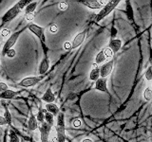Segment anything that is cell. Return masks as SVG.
Returning a JSON list of instances; mask_svg holds the SVG:
<instances>
[{"label":"cell","mask_w":152,"mask_h":142,"mask_svg":"<svg viewBox=\"0 0 152 142\" xmlns=\"http://www.w3.org/2000/svg\"><path fill=\"white\" fill-rule=\"evenodd\" d=\"M8 85L5 83H0V93L5 92L6 90H8Z\"/></svg>","instance_id":"obj_34"},{"label":"cell","mask_w":152,"mask_h":142,"mask_svg":"<svg viewBox=\"0 0 152 142\" xmlns=\"http://www.w3.org/2000/svg\"><path fill=\"white\" fill-rule=\"evenodd\" d=\"M57 132V142H66V129L56 127Z\"/></svg>","instance_id":"obj_19"},{"label":"cell","mask_w":152,"mask_h":142,"mask_svg":"<svg viewBox=\"0 0 152 142\" xmlns=\"http://www.w3.org/2000/svg\"><path fill=\"white\" fill-rule=\"evenodd\" d=\"M28 128L30 129L31 131H35L37 128H38V121L36 120V117L33 115L31 113V117L28 118Z\"/></svg>","instance_id":"obj_14"},{"label":"cell","mask_w":152,"mask_h":142,"mask_svg":"<svg viewBox=\"0 0 152 142\" xmlns=\"http://www.w3.org/2000/svg\"><path fill=\"white\" fill-rule=\"evenodd\" d=\"M10 34H11V30H8V28H4V30H2V31H1V36L4 38L10 36Z\"/></svg>","instance_id":"obj_32"},{"label":"cell","mask_w":152,"mask_h":142,"mask_svg":"<svg viewBox=\"0 0 152 142\" xmlns=\"http://www.w3.org/2000/svg\"><path fill=\"white\" fill-rule=\"evenodd\" d=\"M50 31L52 33H56L58 31V26H57L56 24H51L50 26Z\"/></svg>","instance_id":"obj_31"},{"label":"cell","mask_w":152,"mask_h":142,"mask_svg":"<svg viewBox=\"0 0 152 142\" xmlns=\"http://www.w3.org/2000/svg\"><path fill=\"white\" fill-rule=\"evenodd\" d=\"M42 99L47 103H52L55 101V95L52 92L50 87H49L46 90V92L44 93V95H43V97H42Z\"/></svg>","instance_id":"obj_12"},{"label":"cell","mask_w":152,"mask_h":142,"mask_svg":"<svg viewBox=\"0 0 152 142\" xmlns=\"http://www.w3.org/2000/svg\"><path fill=\"white\" fill-rule=\"evenodd\" d=\"M113 64H114V60H110L107 62V63H104L100 67V78L106 79L108 75H110L113 69Z\"/></svg>","instance_id":"obj_7"},{"label":"cell","mask_w":152,"mask_h":142,"mask_svg":"<svg viewBox=\"0 0 152 142\" xmlns=\"http://www.w3.org/2000/svg\"><path fill=\"white\" fill-rule=\"evenodd\" d=\"M100 78V67L96 66V67H93L89 73V80H93V82H96V80Z\"/></svg>","instance_id":"obj_18"},{"label":"cell","mask_w":152,"mask_h":142,"mask_svg":"<svg viewBox=\"0 0 152 142\" xmlns=\"http://www.w3.org/2000/svg\"><path fill=\"white\" fill-rule=\"evenodd\" d=\"M20 12H21V9L18 8L17 4H15L14 6H12L11 9H9L8 11L5 12V14L2 16V21L3 22L12 21V19H14L19 13H20Z\"/></svg>","instance_id":"obj_5"},{"label":"cell","mask_w":152,"mask_h":142,"mask_svg":"<svg viewBox=\"0 0 152 142\" xmlns=\"http://www.w3.org/2000/svg\"><path fill=\"white\" fill-rule=\"evenodd\" d=\"M10 142H20V138L14 131L10 132Z\"/></svg>","instance_id":"obj_25"},{"label":"cell","mask_w":152,"mask_h":142,"mask_svg":"<svg viewBox=\"0 0 152 142\" xmlns=\"http://www.w3.org/2000/svg\"><path fill=\"white\" fill-rule=\"evenodd\" d=\"M122 46V41L120 39H113L109 43V49H110L114 53H117V52L120 50Z\"/></svg>","instance_id":"obj_13"},{"label":"cell","mask_w":152,"mask_h":142,"mask_svg":"<svg viewBox=\"0 0 152 142\" xmlns=\"http://www.w3.org/2000/svg\"><path fill=\"white\" fill-rule=\"evenodd\" d=\"M43 76H34V77H27L24 78L21 82H19V85L22 87H31L34 86L37 83H39L43 80Z\"/></svg>","instance_id":"obj_4"},{"label":"cell","mask_w":152,"mask_h":142,"mask_svg":"<svg viewBox=\"0 0 152 142\" xmlns=\"http://www.w3.org/2000/svg\"><path fill=\"white\" fill-rule=\"evenodd\" d=\"M144 98L146 101H150L152 99V90L150 88H146L144 92Z\"/></svg>","instance_id":"obj_26"},{"label":"cell","mask_w":152,"mask_h":142,"mask_svg":"<svg viewBox=\"0 0 152 142\" xmlns=\"http://www.w3.org/2000/svg\"><path fill=\"white\" fill-rule=\"evenodd\" d=\"M36 7H37V2H36V1H32V2H31V3L28 4V6L25 8V12H26V15H27V14H31V13H33V12L35 11Z\"/></svg>","instance_id":"obj_20"},{"label":"cell","mask_w":152,"mask_h":142,"mask_svg":"<svg viewBox=\"0 0 152 142\" xmlns=\"http://www.w3.org/2000/svg\"><path fill=\"white\" fill-rule=\"evenodd\" d=\"M151 142H152V137H151Z\"/></svg>","instance_id":"obj_41"},{"label":"cell","mask_w":152,"mask_h":142,"mask_svg":"<svg viewBox=\"0 0 152 142\" xmlns=\"http://www.w3.org/2000/svg\"><path fill=\"white\" fill-rule=\"evenodd\" d=\"M86 35H87V30H83L76 34V36L73 38L72 42H71V49H75L79 47L81 45L83 44L85 39H86Z\"/></svg>","instance_id":"obj_8"},{"label":"cell","mask_w":152,"mask_h":142,"mask_svg":"<svg viewBox=\"0 0 152 142\" xmlns=\"http://www.w3.org/2000/svg\"><path fill=\"white\" fill-rule=\"evenodd\" d=\"M15 55H16V52H15V50L12 49L8 50V52L6 53V56L8 57V58H10V59H12V58H13V57H15Z\"/></svg>","instance_id":"obj_30"},{"label":"cell","mask_w":152,"mask_h":142,"mask_svg":"<svg viewBox=\"0 0 152 142\" xmlns=\"http://www.w3.org/2000/svg\"><path fill=\"white\" fill-rule=\"evenodd\" d=\"M33 19H34V13L27 14V15H26V20L27 21H32Z\"/></svg>","instance_id":"obj_37"},{"label":"cell","mask_w":152,"mask_h":142,"mask_svg":"<svg viewBox=\"0 0 152 142\" xmlns=\"http://www.w3.org/2000/svg\"><path fill=\"white\" fill-rule=\"evenodd\" d=\"M47 142H53V141H50V140H49V141H47Z\"/></svg>","instance_id":"obj_40"},{"label":"cell","mask_w":152,"mask_h":142,"mask_svg":"<svg viewBox=\"0 0 152 142\" xmlns=\"http://www.w3.org/2000/svg\"><path fill=\"white\" fill-rule=\"evenodd\" d=\"M104 56H106V58H110V57L113 56V52L109 47H107V49H104Z\"/></svg>","instance_id":"obj_29"},{"label":"cell","mask_w":152,"mask_h":142,"mask_svg":"<svg viewBox=\"0 0 152 142\" xmlns=\"http://www.w3.org/2000/svg\"><path fill=\"white\" fill-rule=\"evenodd\" d=\"M28 28L30 30L32 33H34V34L39 38V40L41 41L42 45L45 44L46 42V37H45V31H44V28L42 27L36 25L34 23H30L28 24Z\"/></svg>","instance_id":"obj_3"},{"label":"cell","mask_w":152,"mask_h":142,"mask_svg":"<svg viewBox=\"0 0 152 142\" xmlns=\"http://www.w3.org/2000/svg\"><path fill=\"white\" fill-rule=\"evenodd\" d=\"M45 112H46V110L39 109V111H38L37 115H36V120L38 122H40V123L45 122Z\"/></svg>","instance_id":"obj_24"},{"label":"cell","mask_w":152,"mask_h":142,"mask_svg":"<svg viewBox=\"0 0 152 142\" xmlns=\"http://www.w3.org/2000/svg\"><path fill=\"white\" fill-rule=\"evenodd\" d=\"M45 109L47 112H49L51 115H53V117L57 116L59 114V108L54 103H47L45 105Z\"/></svg>","instance_id":"obj_15"},{"label":"cell","mask_w":152,"mask_h":142,"mask_svg":"<svg viewBox=\"0 0 152 142\" xmlns=\"http://www.w3.org/2000/svg\"><path fill=\"white\" fill-rule=\"evenodd\" d=\"M120 2H121L120 0H112V1L107 2V4L101 9V11H100L99 13L96 15V18H95V19H96V21L99 22V21H101L102 19H104L106 16H107L108 14L118 6Z\"/></svg>","instance_id":"obj_1"},{"label":"cell","mask_w":152,"mask_h":142,"mask_svg":"<svg viewBox=\"0 0 152 142\" xmlns=\"http://www.w3.org/2000/svg\"><path fill=\"white\" fill-rule=\"evenodd\" d=\"M31 2V1H30V0H20V1H18L16 4H17L18 8L22 11V9H23L24 8H26Z\"/></svg>","instance_id":"obj_27"},{"label":"cell","mask_w":152,"mask_h":142,"mask_svg":"<svg viewBox=\"0 0 152 142\" xmlns=\"http://www.w3.org/2000/svg\"><path fill=\"white\" fill-rule=\"evenodd\" d=\"M82 142H93V140L90 138H85L84 140H82Z\"/></svg>","instance_id":"obj_39"},{"label":"cell","mask_w":152,"mask_h":142,"mask_svg":"<svg viewBox=\"0 0 152 142\" xmlns=\"http://www.w3.org/2000/svg\"><path fill=\"white\" fill-rule=\"evenodd\" d=\"M145 76V79L147 80H152V67H151V66H149V67L146 69Z\"/></svg>","instance_id":"obj_28"},{"label":"cell","mask_w":152,"mask_h":142,"mask_svg":"<svg viewBox=\"0 0 152 142\" xmlns=\"http://www.w3.org/2000/svg\"><path fill=\"white\" fill-rule=\"evenodd\" d=\"M0 41H1V38H0Z\"/></svg>","instance_id":"obj_42"},{"label":"cell","mask_w":152,"mask_h":142,"mask_svg":"<svg viewBox=\"0 0 152 142\" xmlns=\"http://www.w3.org/2000/svg\"><path fill=\"white\" fill-rule=\"evenodd\" d=\"M151 67H152V66H151Z\"/></svg>","instance_id":"obj_44"},{"label":"cell","mask_w":152,"mask_h":142,"mask_svg":"<svg viewBox=\"0 0 152 142\" xmlns=\"http://www.w3.org/2000/svg\"><path fill=\"white\" fill-rule=\"evenodd\" d=\"M104 60H106V56H104V49L99 51L98 54L96 55V57H95V64H100L104 62Z\"/></svg>","instance_id":"obj_21"},{"label":"cell","mask_w":152,"mask_h":142,"mask_svg":"<svg viewBox=\"0 0 152 142\" xmlns=\"http://www.w3.org/2000/svg\"><path fill=\"white\" fill-rule=\"evenodd\" d=\"M50 62L48 56H45V58H43V60L41 61V63L39 64V68H38V73H39L41 76L44 75L48 70L50 68Z\"/></svg>","instance_id":"obj_10"},{"label":"cell","mask_w":152,"mask_h":142,"mask_svg":"<svg viewBox=\"0 0 152 142\" xmlns=\"http://www.w3.org/2000/svg\"><path fill=\"white\" fill-rule=\"evenodd\" d=\"M56 127H57V128H61V129H66V122H65V116H64V113L59 112V114L57 115Z\"/></svg>","instance_id":"obj_17"},{"label":"cell","mask_w":152,"mask_h":142,"mask_svg":"<svg viewBox=\"0 0 152 142\" xmlns=\"http://www.w3.org/2000/svg\"><path fill=\"white\" fill-rule=\"evenodd\" d=\"M69 8V5L68 3H66V2H61L59 4V9H61V11H66V9H68Z\"/></svg>","instance_id":"obj_33"},{"label":"cell","mask_w":152,"mask_h":142,"mask_svg":"<svg viewBox=\"0 0 152 142\" xmlns=\"http://www.w3.org/2000/svg\"><path fill=\"white\" fill-rule=\"evenodd\" d=\"M18 92H15V91H12V90H6L5 92H2L0 93V99H13L17 96Z\"/></svg>","instance_id":"obj_16"},{"label":"cell","mask_w":152,"mask_h":142,"mask_svg":"<svg viewBox=\"0 0 152 142\" xmlns=\"http://www.w3.org/2000/svg\"><path fill=\"white\" fill-rule=\"evenodd\" d=\"M84 6L88 7L89 9H102L104 5V3H107L106 1H101V0H84V1H81Z\"/></svg>","instance_id":"obj_9"},{"label":"cell","mask_w":152,"mask_h":142,"mask_svg":"<svg viewBox=\"0 0 152 142\" xmlns=\"http://www.w3.org/2000/svg\"><path fill=\"white\" fill-rule=\"evenodd\" d=\"M4 120L5 121H6V124L11 126L12 125V115L11 113H10V111L8 110V109H5V112H4Z\"/></svg>","instance_id":"obj_23"},{"label":"cell","mask_w":152,"mask_h":142,"mask_svg":"<svg viewBox=\"0 0 152 142\" xmlns=\"http://www.w3.org/2000/svg\"><path fill=\"white\" fill-rule=\"evenodd\" d=\"M95 89L99 90L101 92H106L108 93L107 86V79L104 78H99L96 83H95Z\"/></svg>","instance_id":"obj_11"},{"label":"cell","mask_w":152,"mask_h":142,"mask_svg":"<svg viewBox=\"0 0 152 142\" xmlns=\"http://www.w3.org/2000/svg\"><path fill=\"white\" fill-rule=\"evenodd\" d=\"M151 26H152V24H151Z\"/></svg>","instance_id":"obj_43"},{"label":"cell","mask_w":152,"mask_h":142,"mask_svg":"<svg viewBox=\"0 0 152 142\" xmlns=\"http://www.w3.org/2000/svg\"><path fill=\"white\" fill-rule=\"evenodd\" d=\"M63 46H64V49L69 50V49H71V43L70 42H66Z\"/></svg>","instance_id":"obj_36"},{"label":"cell","mask_w":152,"mask_h":142,"mask_svg":"<svg viewBox=\"0 0 152 142\" xmlns=\"http://www.w3.org/2000/svg\"><path fill=\"white\" fill-rule=\"evenodd\" d=\"M45 122H47L48 124L52 126L54 124V117L53 115H51L49 112H45Z\"/></svg>","instance_id":"obj_22"},{"label":"cell","mask_w":152,"mask_h":142,"mask_svg":"<svg viewBox=\"0 0 152 142\" xmlns=\"http://www.w3.org/2000/svg\"><path fill=\"white\" fill-rule=\"evenodd\" d=\"M19 35H20V31H17L15 33H13V34L10 35V37L7 39V41L5 42V45H4L3 49H2V51H1L2 56H5L7 52H8V50L12 49V46L15 45L16 41L18 40Z\"/></svg>","instance_id":"obj_2"},{"label":"cell","mask_w":152,"mask_h":142,"mask_svg":"<svg viewBox=\"0 0 152 142\" xmlns=\"http://www.w3.org/2000/svg\"><path fill=\"white\" fill-rule=\"evenodd\" d=\"M6 124V121H5L4 117L2 116H0V126H3Z\"/></svg>","instance_id":"obj_38"},{"label":"cell","mask_w":152,"mask_h":142,"mask_svg":"<svg viewBox=\"0 0 152 142\" xmlns=\"http://www.w3.org/2000/svg\"><path fill=\"white\" fill-rule=\"evenodd\" d=\"M51 128H52V126L49 125L47 122L41 123V126L39 127L41 142H47L50 140V134L51 132Z\"/></svg>","instance_id":"obj_6"},{"label":"cell","mask_w":152,"mask_h":142,"mask_svg":"<svg viewBox=\"0 0 152 142\" xmlns=\"http://www.w3.org/2000/svg\"><path fill=\"white\" fill-rule=\"evenodd\" d=\"M81 124H82V122H81V120H79V118H75V120L72 121V125H73V127H75V128L80 127Z\"/></svg>","instance_id":"obj_35"}]
</instances>
